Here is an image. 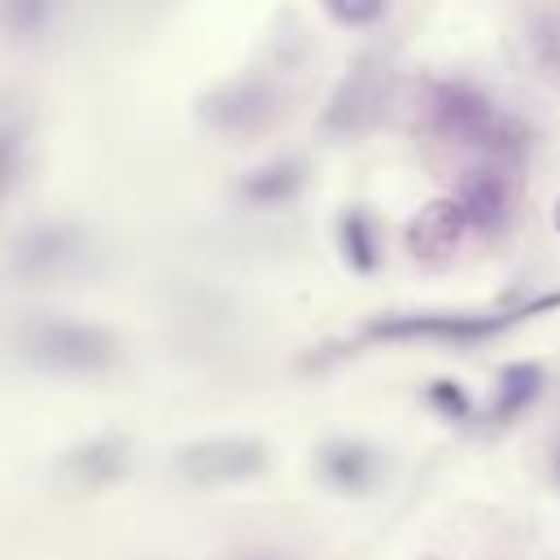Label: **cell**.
Wrapping results in <instances>:
<instances>
[{
	"label": "cell",
	"mask_w": 560,
	"mask_h": 560,
	"mask_svg": "<svg viewBox=\"0 0 560 560\" xmlns=\"http://www.w3.org/2000/svg\"><path fill=\"white\" fill-rule=\"evenodd\" d=\"M424 122H429V131L442 136L446 144L481 149V153L508 158V162H516V158L525 153V140H529V131H525L512 114H499L494 101H490L481 88L459 83V79H438V83H429Z\"/></svg>",
	"instance_id": "cell-1"
},
{
	"label": "cell",
	"mask_w": 560,
	"mask_h": 560,
	"mask_svg": "<svg viewBox=\"0 0 560 560\" xmlns=\"http://www.w3.org/2000/svg\"><path fill=\"white\" fill-rule=\"evenodd\" d=\"M18 350L44 368V372H61V376H96L105 368H114L118 359V337L101 324L88 319H31L18 332Z\"/></svg>",
	"instance_id": "cell-2"
},
{
	"label": "cell",
	"mask_w": 560,
	"mask_h": 560,
	"mask_svg": "<svg viewBox=\"0 0 560 560\" xmlns=\"http://www.w3.org/2000/svg\"><path fill=\"white\" fill-rule=\"evenodd\" d=\"M556 306H560V293L534 298V302H525V306L490 311V315H468V311L385 315V319H372V324H368V337H376V341H451V346H472V341L499 337L503 328H512V324H521V319H529V315L556 311Z\"/></svg>",
	"instance_id": "cell-3"
},
{
	"label": "cell",
	"mask_w": 560,
	"mask_h": 560,
	"mask_svg": "<svg viewBox=\"0 0 560 560\" xmlns=\"http://www.w3.org/2000/svg\"><path fill=\"white\" fill-rule=\"evenodd\" d=\"M88 258V236L74 223H35L26 228L4 258V271L18 284H52L61 276H74Z\"/></svg>",
	"instance_id": "cell-4"
},
{
	"label": "cell",
	"mask_w": 560,
	"mask_h": 560,
	"mask_svg": "<svg viewBox=\"0 0 560 560\" xmlns=\"http://www.w3.org/2000/svg\"><path fill=\"white\" fill-rule=\"evenodd\" d=\"M175 468L192 486L249 481L267 468V446L258 438H201L175 455Z\"/></svg>",
	"instance_id": "cell-5"
},
{
	"label": "cell",
	"mask_w": 560,
	"mask_h": 560,
	"mask_svg": "<svg viewBox=\"0 0 560 560\" xmlns=\"http://www.w3.org/2000/svg\"><path fill=\"white\" fill-rule=\"evenodd\" d=\"M276 92L271 83L262 79H232L223 88H214L206 101H201V122L223 131V136H249V131H262L271 118H276Z\"/></svg>",
	"instance_id": "cell-6"
},
{
	"label": "cell",
	"mask_w": 560,
	"mask_h": 560,
	"mask_svg": "<svg viewBox=\"0 0 560 560\" xmlns=\"http://www.w3.org/2000/svg\"><path fill=\"white\" fill-rule=\"evenodd\" d=\"M455 206L464 210V223L481 236H494L508 228L516 206V184L503 166H468L455 184Z\"/></svg>",
	"instance_id": "cell-7"
},
{
	"label": "cell",
	"mask_w": 560,
	"mask_h": 560,
	"mask_svg": "<svg viewBox=\"0 0 560 560\" xmlns=\"http://www.w3.org/2000/svg\"><path fill=\"white\" fill-rule=\"evenodd\" d=\"M464 232H468V223H464V210L455 206V197H433L407 219V249L416 262L438 267V262L455 258Z\"/></svg>",
	"instance_id": "cell-8"
},
{
	"label": "cell",
	"mask_w": 560,
	"mask_h": 560,
	"mask_svg": "<svg viewBox=\"0 0 560 560\" xmlns=\"http://www.w3.org/2000/svg\"><path fill=\"white\" fill-rule=\"evenodd\" d=\"M315 468L341 494H368L381 481V455H376V446H368L359 438H332V442H324L319 455H315Z\"/></svg>",
	"instance_id": "cell-9"
},
{
	"label": "cell",
	"mask_w": 560,
	"mask_h": 560,
	"mask_svg": "<svg viewBox=\"0 0 560 560\" xmlns=\"http://www.w3.org/2000/svg\"><path fill=\"white\" fill-rule=\"evenodd\" d=\"M542 389H547L542 363H529V359L508 363V368L499 372V381H494V398H490L486 420H490V424H512L516 416H525V411L542 398Z\"/></svg>",
	"instance_id": "cell-10"
},
{
	"label": "cell",
	"mask_w": 560,
	"mask_h": 560,
	"mask_svg": "<svg viewBox=\"0 0 560 560\" xmlns=\"http://www.w3.org/2000/svg\"><path fill=\"white\" fill-rule=\"evenodd\" d=\"M127 464H131V446L114 433L109 438H88L61 459L66 477L79 481V486H109L127 472Z\"/></svg>",
	"instance_id": "cell-11"
},
{
	"label": "cell",
	"mask_w": 560,
	"mask_h": 560,
	"mask_svg": "<svg viewBox=\"0 0 560 560\" xmlns=\"http://www.w3.org/2000/svg\"><path fill=\"white\" fill-rule=\"evenodd\" d=\"M302 184H306V162L302 158H271L236 184V197L245 206H284L302 192Z\"/></svg>",
	"instance_id": "cell-12"
},
{
	"label": "cell",
	"mask_w": 560,
	"mask_h": 560,
	"mask_svg": "<svg viewBox=\"0 0 560 560\" xmlns=\"http://www.w3.org/2000/svg\"><path fill=\"white\" fill-rule=\"evenodd\" d=\"M337 245H341V258L350 271L359 276H372L381 267V245H376V228L368 219V210L350 206L341 219H337Z\"/></svg>",
	"instance_id": "cell-13"
},
{
	"label": "cell",
	"mask_w": 560,
	"mask_h": 560,
	"mask_svg": "<svg viewBox=\"0 0 560 560\" xmlns=\"http://www.w3.org/2000/svg\"><path fill=\"white\" fill-rule=\"evenodd\" d=\"M381 105V83L372 70H359L354 79H346V88L332 96L328 109V127H363Z\"/></svg>",
	"instance_id": "cell-14"
},
{
	"label": "cell",
	"mask_w": 560,
	"mask_h": 560,
	"mask_svg": "<svg viewBox=\"0 0 560 560\" xmlns=\"http://www.w3.org/2000/svg\"><path fill=\"white\" fill-rule=\"evenodd\" d=\"M26 136H31V118H26V114L0 118V201L13 192V184H18V175H22Z\"/></svg>",
	"instance_id": "cell-15"
},
{
	"label": "cell",
	"mask_w": 560,
	"mask_h": 560,
	"mask_svg": "<svg viewBox=\"0 0 560 560\" xmlns=\"http://www.w3.org/2000/svg\"><path fill=\"white\" fill-rule=\"evenodd\" d=\"M424 402H429L442 420H451V424H464V420H472V416H477L472 394H468L459 381H451V376L429 381V385H424Z\"/></svg>",
	"instance_id": "cell-16"
},
{
	"label": "cell",
	"mask_w": 560,
	"mask_h": 560,
	"mask_svg": "<svg viewBox=\"0 0 560 560\" xmlns=\"http://www.w3.org/2000/svg\"><path fill=\"white\" fill-rule=\"evenodd\" d=\"M57 13V0H4V26L13 35H44Z\"/></svg>",
	"instance_id": "cell-17"
},
{
	"label": "cell",
	"mask_w": 560,
	"mask_h": 560,
	"mask_svg": "<svg viewBox=\"0 0 560 560\" xmlns=\"http://www.w3.org/2000/svg\"><path fill=\"white\" fill-rule=\"evenodd\" d=\"M385 9H389V0H324V13L337 26H350V31L376 26L385 18Z\"/></svg>",
	"instance_id": "cell-18"
},
{
	"label": "cell",
	"mask_w": 560,
	"mask_h": 560,
	"mask_svg": "<svg viewBox=\"0 0 560 560\" xmlns=\"http://www.w3.org/2000/svg\"><path fill=\"white\" fill-rule=\"evenodd\" d=\"M551 477H556V486H560V442L551 446Z\"/></svg>",
	"instance_id": "cell-19"
},
{
	"label": "cell",
	"mask_w": 560,
	"mask_h": 560,
	"mask_svg": "<svg viewBox=\"0 0 560 560\" xmlns=\"http://www.w3.org/2000/svg\"><path fill=\"white\" fill-rule=\"evenodd\" d=\"M551 223H556V232H560V197H556V210H551Z\"/></svg>",
	"instance_id": "cell-20"
}]
</instances>
